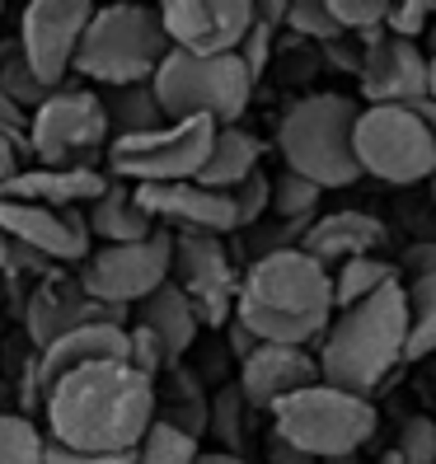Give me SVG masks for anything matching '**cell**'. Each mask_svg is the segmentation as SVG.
Wrapping results in <instances>:
<instances>
[{"mask_svg":"<svg viewBox=\"0 0 436 464\" xmlns=\"http://www.w3.org/2000/svg\"><path fill=\"white\" fill-rule=\"evenodd\" d=\"M43 408L47 441L80 455H131L155 422V385L127 362H99L62 375Z\"/></svg>","mask_w":436,"mask_h":464,"instance_id":"cell-1","label":"cell"},{"mask_svg":"<svg viewBox=\"0 0 436 464\" xmlns=\"http://www.w3.org/2000/svg\"><path fill=\"white\" fill-rule=\"evenodd\" d=\"M230 319L244 324L258 343L310 347L334 319V282L301 249L254 258V267L239 277Z\"/></svg>","mask_w":436,"mask_h":464,"instance_id":"cell-2","label":"cell"},{"mask_svg":"<svg viewBox=\"0 0 436 464\" xmlns=\"http://www.w3.org/2000/svg\"><path fill=\"white\" fill-rule=\"evenodd\" d=\"M408 343V314H403V286H385L366 295L362 305L334 310L319 347V385L343 390L352 399H371L394 366H403Z\"/></svg>","mask_w":436,"mask_h":464,"instance_id":"cell-3","label":"cell"},{"mask_svg":"<svg viewBox=\"0 0 436 464\" xmlns=\"http://www.w3.org/2000/svg\"><path fill=\"white\" fill-rule=\"evenodd\" d=\"M357 113L362 108L334 90L296 99L277 122V150L286 160V169L296 179L315 183L319 193L357 183L362 169H357V155H352V122H357Z\"/></svg>","mask_w":436,"mask_h":464,"instance_id":"cell-4","label":"cell"},{"mask_svg":"<svg viewBox=\"0 0 436 464\" xmlns=\"http://www.w3.org/2000/svg\"><path fill=\"white\" fill-rule=\"evenodd\" d=\"M165 57H170V38L160 29L155 5L122 0V5H94L71 71L99 80L103 90H122V85H150L155 66Z\"/></svg>","mask_w":436,"mask_h":464,"instance_id":"cell-5","label":"cell"},{"mask_svg":"<svg viewBox=\"0 0 436 464\" xmlns=\"http://www.w3.org/2000/svg\"><path fill=\"white\" fill-rule=\"evenodd\" d=\"M150 94L165 122H211V127H239V113L254 99V80L239 66V57H188L174 52L155 66Z\"/></svg>","mask_w":436,"mask_h":464,"instance_id":"cell-6","label":"cell"},{"mask_svg":"<svg viewBox=\"0 0 436 464\" xmlns=\"http://www.w3.org/2000/svg\"><path fill=\"white\" fill-rule=\"evenodd\" d=\"M375 422L371 399H352L329 385L296 390L272 408V436L310 459H352L375 436Z\"/></svg>","mask_w":436,"mask_h":464,"instance_id":"cell-7","label":"cell"},{"mask_svg":"<svg viewBox=\"0 0 436 464\" xmlns=\"http://www.w3.org/2000/svg\"><path fill=\"white\" fill-rule=\"evenodd\" d=\"M352 155L362 179L371 174L390 188H413L436 174V141L413 108H362L352 122Z\"/></svg>","mask_w":436,"mask_h":464,"instance_id":"cell-8","label":"cell"},{"mask_svg":"<svg viewBox=\"0 0 436 464\" xmlns=\"http://www.w3.org/2000/svg\"><path fill=\"white\" fill-rule=\"evenodd\" d=\"M211 136H216V127L202 118L198 122H165V127L141 131V136H113L103 160H108L113 183H136V188L193 183L211 155Z\"/></svg>","mask_w":436,"mask_h":464,"instance_id":"cell-9","label":"cell"},{"mask_svg":"<svg viewBox=\"0 0 436 464\" xmlns=\"http://www.w3.org/2000/svg\"><path fill=\"white\" fill-rule=\"evenodd\" d=\"M108 150V118L94 90H57L29 113V155L38 169H99Z\"/></svg>","mask_w":436,"mask_h":464,"instance_id":"cell-10","label":"cell"},{"mask_svg":"<svg viewBox=\"0 0 436 464\" xmlns=\"http://www.w3.org/2000/svg\"><path fill=\"white\" fill-rule=\"evenodd\" d=\"M170 258H174V230L155 226L136 244H103V249H90L75 282L85 286V295L103 300V305L131 310V305H141L155 286L170 282Z\"/></svg>","mask_w":436,"mask_h":464,"instance_id":"cell-11","label":"cell"},{"mask_svg":"<svg viewBox=\"0 0 436 464\" xmlns=\"http://www.w3.org/2000/svg\"><path fill=\"white\" fill-rule=\"evenodd\" d=\"M170 282L188 295L198 329H226L239 295V272L221 235H174Z\"/></svg>","mask_w":436,"mask_h":464,"instance_id":"cell-12","label":"cell"},{"mask_svg":"<svg viewBox=\"0 0 436 464\" xmlns=\"http://www.w3.org/2000/svg\"><path fill=\"white\" fill-rule=\"evenodd\" d=\"M90 14H94L90 0H34V5H24V14H19V52H24L29 71L47 90L66 85L75 47L90 29Z\"/></svg>","mask_w":436,"mask_h":464,"instance_id":"cell-13","label":"cell"},{"mask_svg":"<svg viewBox=\"0 0 436 464\" xmlns=\"http://www.w3.org/2000/svg\"><path fill=\"white\" fill-rule=\"evenodd\" d=\"M160 29L188 57H235L254 24V0H165L155 5Z\"/></svg>","mask_w":436,"mask_h":464,"instance_id":"cell-14","label":"cell"},{"mask_svg":"<svg viewBox=\"0 0 436 464\" xmlns=\"http://www.w3.org/2000/svg\"><path fill=\"white\" fill-rule=\"evenodd\" d=\"M85 324H127V310L118 305H103V300L85 295V286H80L71 272L52 267L47 277H38L34 295L24 300V334H29V347L43 352L52 347L57 338L85 329Z\"/></svg>","mask_w":436,"mask_h":464,"instance_id":"cell-15","label":"cell"},{"mask_svg":"<svg viewBox=\"0 0 436 464\" xmlns=\"http://www.w3.org/2000/svg\"><path fill=\"white\" fill-rule=\"evenodd\" d=\"M362 99L366 108H408L427 99V57L418 43H403L390 34L362 38Z\"/></svg>","mask_w":436,"mask_h":464,"instance_id":"cell-16","label":"cell"},{"mask_svg":"<svg viewBox=\"0 0 436 464\" xmlns=\"http://www.w3.org/2000/svg\"><path fill=\"white\" fill-rule=\"evenodd\" d=\"M0 235H10L19 249H29L47 263H85L94 239L80 207H29V202H0Z\"/></svg>","mask_w":436,"mask_h":464,"instance_id":"cell-17","label":"cell"},{"mask_svg":"<svg viewBox=\"0 0 436 464\" xmlns=\"http://www.w3.org/2000/svg\"><path fill=\"white\" fill-rule=\"evenodd\" d=\"M239 394L249 408H277L296 390L319 385V366L310 357V347H277V343H258L249 357L239 362Z\"/></svg>","mask_w":436,"mask_h":464,"instance_id":"cell-18","label":"cell"},{"mask_svg":"<svg viewBox=\"0 0 436 464\" xmlns=\"http://www.w3.org/2000/svg\"><path fill=\"white\" fill-rule=\"evenodd\" d=\"M131 198L150 221L179 226V235H230L235 230L226 193H211V188H198V183H150V188H131Z\"/></svg>","mask_w":436,"mask_h":464,"instance_id":"cell-19","label":"cell"},{"mask_svg":"<svg viewBox=\"0 0 436 464\" xmlns=\"http://www.w3.org/2000/svg\"><path fill=\"white\" fill-rule=\"evenodd\" d=\"M390 226L371 211H324L305 226L301 235V254L315 258L324 272H334L352 258H371L375 249H385Z\"/></svg>","mask_w":436,"mask_h":464,"instance_id":"cell-20","label":"cell"},{"mask_svg":"<svg viewBox=\"0 0 436 464\" xmlns=\"http://www.w3.org/2000/svg\"><path fill=\"white\" fill-rule=\"evenodd\" d=\"M99 362H127V329H118V324H85V329L43 347L34 362L38 366V403L47 399V390L62 375H71L80 366H99Z\"/></svg>","mask_w":436,"mask_h":464,"instance_id":"cell-21","label":"cell"},{"mask_svg":"<svg viewBox=\"0 0 436 464\" xmlns=\"http://www.w3.org/2000/svg\"><path fill=\"white\" fill-rule=\"evenodd\" d=\"M108 174L99 169H19L0 183V202H29V207H80L85 211L94 198H103Z\"/></svg>","mask_w":436,"mask_h":464,"instance_id":"cell-22","label":"cell"},{"mask_svg":"<svg viewBox=\"0 0 436 464\" xmlns=\"http://www.w3.org/2000/svg\"><path fill=\"white\" fill-rule=\"evenodd\" d=\"M207 385L188 371V362H174L155 375V422L183 431L188 441L207 436Z\"/></svg>","mask_w":436,"mask_h":464,"instance_id":"cell-23","label":"cell"},{"mask_svg":"<svg viewBox=\"0 0 436 464\" xmlns=\"http://www.w3.org/2000/svg\"><path fill=\"white\" fill-rule=\"evenodd\" d=\"M136 324L141 329H150L155 338H160V347H165V357L170 362H183L188 352H193V343H198V314H193V305H188V295L174 286V282H165V286H155L141 305H136Z\"/></svg>","mask_w":436,"mask_h":464,"instance_id":"cell-24","label":"cell"},{"mask_svg":"<svg viewBox=\"0 0 436 464\" xmlns=\"http://www.w3.org/2000/svg\"><path fill=\"white\" fill-rule=\"evenodd\" d=\"M263 160V141L244 127H216L211 136V155L207 165L198 169V188H211V193H230L235 183H244Z\"/></svg>","mask_w":436,"mask_h":464,"instance_id":"cell-25","label":"cell"},{"mask_svg":"<svg viewBox=\"0 0 436 464\" xmlns=\"http://www.w3.org/2000/svg\"><path fill=\"white\" fill-rule=\"evenodd\" d=\"M85 226H90V239H99V244H136L155 230V221L136 207L131 188L113 183V179H108L103 198H94L85 207Z\"/></svg>","mask_w":436,"mask_h":464,"instance_id":"cell-26","label":"cell"},{"mask_svg":"<svg viewBox=\"0 0 436 464\" xmlns=\"http://www.w3.org/2000/svg\"><path fill=\"white\" fill-rule=\"evenodd\" d=\"M99 108H103V118H108V141H113V136H141V131L165 127V113H160L150 85L103 90L99 94Z\"/></svg>","mask_w":436,"mask_h":464,"instance_id":"cell-27","label":"cell"},{"mask_svg":"<svg viewBox=\"0 0 436 464\" xmlns=\"http://www.w3.org/2000/svg\"><path fill=\"white\" fill-rule=\"evenodd\" d=\"M282 19H286V0H263V5H254V24H249V34H244V43H239V52H235L239 66L249 71L254 90H258V80L272 71V62H277Z\"/></svg>","mask_w":436,"mask_h":464,"instance_id":"cell-28","label":"cell"},{"mask_svg":"<svg viewBox=\"0 0 436 464\" xmlns=\"http://www.w3.org/2000/svg\"><path fill=\"white\" fill-rule=\"evenodd\" d=\"M329 282H334V310H347V305H362L366 295L375 291H385V286H399V267L390 258H352L343 267L329 272Z\"/></svg>","mask_w":436,"mask_h":464,"instance_id":"cell-29","label":"cell"},{"mask_svg":"<svg viewBox=\"0 0 436 464\" xmlns=\"http://www.w3.org/2000/svg\"><path fill=\"white\" fill-rule=\"evenodd\" d=\"M403 314H408L403 362L436 357V272L418 282H403Z\"/></svg>","mask_w":436,"mask_h":464,"instance_id":"cell-30","label":"cell"},{"mask_svg":"<svg viewBox=\"0 0 436 464\" xmlns=\"http://www.w3.org/2000/svg\"><path fill=\"white\" fill-rule=\"evenodd\" d=\"M0 94H5L19 113H34V108H43L57 94L29 71V62H24V52H19V38H0Z\"/></svg>","mask_w":436,"mask_h":464,"instance_id":"cell-31","label":"cell"},{"mask_svg":"<svg viewBox=\"0 0 436 464\" xmlns=\"http://www.w3.org/2000/svg\"><path fill=\"white\" fill-rule=\"evenodd\" d=\"M207 431L221 441L226 455H244V431H249V403H244L239 385L226 380L216 385V394L207 399Z\"/></svg>","mask_w":436,"mask_h":464,"instance_id":"cell-32","label":"cell"},{"mask_svg":"<svg viewBox=\"0 0 436 464\" xmlns=\"http://www.w3.org/2000/svg\"><path fill=\"white\" fill-rule=\"evenodd\" d=\"M319 211V188L296 179L291 169H282L277 179H272V202H267V216H277V221H301L310 226Z\"/></svg>","mask_w":436,"mask_h":464,"instance_id":"cell-33","label":"cell"},{"mask_svg":"<svg viewBox=\"0 0 436 464\" xmlns=\"http://www.w3.org/2000/svg\"><path fill=\"white\" fill-rule=\"evenodd\" d=\"M282 29H286L291 38L310 43V47H324V43L343 38V34H338V24H334V14H329V0H291V5H286V19H282Z\"/></svg>","mask_w":436,"mask_h":464,"instance_id":"cell-34","label":"cell"},{"mask_svg":"<svg viewBox=\"0 0 436 464\" xmlns=\"http://www.w3.org/2000/svg\"><path fill=\"white\" fill-rule=\"evenodd\" d=\"M131 464H198V441H188L183 431H174L165 422H150Z\"/></svg>","mask_w":436,"mask_h":464,"instance_id":"cell-35","label":"cell"},{"mask_svg":"<svg viewBox=\"0 0 436 464\" xmlns=\"http://www.w3.org/2000/svg\"><path fill=\"white\" fill-rule=\"evenodd\" d=\"M0 464H43V431L34 418L24 413L0 418Z\"/></svg>","mask_w":436,"mask_h":464,"instance_id":"cell-36","label":"cell"},{"mask_svg":"<svg viewBox=\"0 0 436 464\" xmlns=\"http://www.w3.org/2000/svg\"><path fill=\"white\" fill-rule=\"evenodd\" d=\"M226 202H230V216H235V230L258 226L263 216H267V202H272V179H267L263 169H254L244 183H235V188H230Z\"/></svg>","mask_w":436,"mask_h":464,"instance_id":"cell-37","label":"cell"},{"mask_svg":"<svg viewBox=\"0 0 436 464\" xmlns=\"http://www.w3.org/2000/svg\"><path fill=\"white\" fill-rule=\"evenodd\" d=\"M385 5L390 0H329V14L338 24V34L371 38V34H385Z\"/></svg>","mask_w":436,"mask_h":464,"instance_id":"cell-38","label":"cell"},{"mask_svg":"<svg viewBox=\"0 0 436 464\" xmlns=\"http://www.w3.org/2000/svg\"><path fill=\"white\" fill-rule=\"evenodd\" d=\"M301 235H305L301 221H277V216H263L258 226L244 230V239H249V249H254L258 258H267V254H286V249H301Z\"/></svg>","mask_w":436,"mask_h":464,"instance_id":"cell-39","label":"cell"},{"mask_svg":"<svg viewBox=\"0 0 436 464\" xmlns=\"http://www.w3.org/2000/svg\"><path fill=\"white\" fill-rule=\"evenodd\" d=\"M431 19H436L431 0H390V5H385V34L403 38V43H418Z\"/></svg>","mask_w":436,"mask_h":464,"instance_id":"cell-40","label":"cell"},{"mask_svg":"<svg viewBox=\"0 0 436 464\" xmlns=\"http://www.w3.org/2000/svg\"><path fill=\"white\" fill-rule=\"evenodd\" d=\"M399 464H436V422L431 418H408L399 427V446H394Z\"/></svg>","mask_w":436,"mask_h":464,"instance_id":"cell-41","label":"cell"},{"mask_svg":"<svg viewBox=\"0 0 436 464\" xmlns=\"http://www.w3.org/2000/svg\"><path fill=\"white\" fill-rule=\"evenodd\" d=\"M394 267H399V286L403 282H418V277H431V272H436V244L431 239H413Z\"/></svg>","mask_w":436,"mask_h":464,"instance_id":"cell-42","label":"cell"},{"mask_svg":"<svg viewBox=\"0 0 436 464\" xmlns=\"http://www.w3.org/2000/svg\"><path fill=\"white\" fill-rule=\"evenodd\" d=\"M319 62H329L334 71H347V75H357L362 71V38H334V43H324L319 47Z\"/></svg>","mask_w":436,"mask_h":464,"instance_id":"cell-43","label":"cell"},{"mask_svg":"<svg viewBox=\"0 0 436 464\" xmlns=\"http://www.w3.org/2000/svg\"><path fill=\"white\" fill-rule=\"evenodd\" d=\"M131 455H80V450H66V446L43 436V464H131Z\"/></svg>","mask_w":436,"mask_h":464,"instance_id":"cell-44","label":"cell"},{"mask_svg":"<svg viewBox=\"0 0 436 464\" xmlns=\"http://www.w3.org/2000/svg\"><path fill=\"white\" fill-rule=\"evenodd\" d=\"M399 211H403V226L413 230L418 239H431V244H436V211H431V198H427V202L403 198V202H399Z\"/></svg>","mask_w":436,"mask_h":464,"instance_id":"cell-45","label":"cell"},{"mask_svg":"<svg viewBox=\"0 0 436 464\" xmlns=\"http://www.w3.org/2000/svg\"><path fill=\"white\" fill-rule=\"evenodd\" d=\"M254 347H258V338H254L249 329H244V324H235V319H230V324H226V352H230V357H235V362H244Z\"/></svg>","mask_w":436,"mask_h":464,"instance_id":"cell-46","label":"cell"},{"mask_svg":"<svg viewBox=\"0 0 436 464\" xmlns=\"http://www.w3.org/2000/svg\"><path fill=\"white\" fill-rule=\"evenodd\" d=\"M24 169V155H19V146L10 141V136H0V183H5L10 174H19Z\"/></svg>","mask_w":436,"mask_h":464,"instance_id":"cell-47","label":"cell"},{"mask_svg":"<svg viewBox=\"0 0 436 464\" xmlns=\"http://www.w3.org/2000/svg\"><path fill=\"white\" fill-rule=\"evenodd\" d=\"M267 464H319V459H310V455H301V450H291V446H282L277 436L267 441Z\"/></svg>","mask_w":436,"mask_h":464,"instance_id":"cell-48","label":"cell"},{"mask_svg":"<svg viewBox=\"0 0 436 464\" xmlns=\"http://www.w3.org/2000/svg\"><path fill=\"white\" fill-rule=\"evenodd\" d=\"M408 108H413V113H418V122L427 127V136L436 141V103H431V99H418V103H408Z\"/></svg>","mask_w":436,"mask_h":464,"instance_id":"cell-49","label":"cell"},{"mask_svg":"<svg viewBox=\"0 0 436 464\" xmlns=\"http://www.w3.org/2000/svg\"><path fill=\"white\" fill-rule=\"evenodd\" d=\"M198 464H258L249 455H226V450H198Z\"/></svg>","mask_w":436,"mask_h":464,"instance_id":"cell-50","label":"cell"},{"mask_svg":"<svg viewBox=\"0 0 436 464\" xmlns=\"http://www.w3.org/2000/svg\"><path fill=\"white\" fill-rule=\"evenodd\" d=\"M5 413H15V385L10 380H0V418Z\"/></svg>","mask_w":436,"mask_h":464,"instance_id":"cell-51","label":"cell"},{"mask_svg":"<svg viewBox=\"0 0 436 464\" xmlns=\"http://www.w3.org/2000/svg\"><path fill=\"white\" fill-rule=\"evenodd\" d=\"M427 99L436 103V52H431V57H427Z\"/></svg>","mask_w":436,"mask_h":464,"instance_id":"cell-52","label":"cell"},{"mask_svg":"<svg viewBox=\"0 0 436 464\" xmlns=\"http://www.w3.org/2000/svg\"><path fill=\"white\" fill-rule=\"evenodd\" d=\"M422 38H427V52H422V57H431V52H436V19L427 24V34H422Z\"/></svg>","mask_w":436,"mask_h":464,"instance_id":"cell-53","label":"cell"},{"mask_svg":"<svg viewBox=\"0 0 436 464\" xmlns=\"http://www.w3.org/2000/svg\"><path fill=\"white\" fill-rule=\"evenodd\" d=\"M427 198H431V211H436V174L427 179Z\"/></svg>","mask_w":436,"mask_h":464,"instance_id":"cell-54","label":"cell"},{"mask_svg":"<svg viewBox=\"0 0 436 464\" xmlns=\"http://www.w3.org/2000/svg\"><path fill=\"white\" fill-rule=\"evenodd\" d=\"M375 464H399V459H394V450H385V455H380Z\"/></svg>","mask_w":436,"mask_h":464,"instance_id":"cell-55","label":"cell"},{"mask_svg":"<svg viewBox=\"0 0 436 464\" xmlns=\"http://www.w3.org/2000/svg\"><path fill=\"white\" fill-rule=\"evenodd\" d=\"M10 291H15V286H10V282H5V277H0V295H10Z\"/></svg>","mask_w":436,"mask_h":464,"instance_id":"cell-56","label":"cell"},{"mask_svg":"<svg viewBox=\"0 0 436 464\" xmlns=\"http://www.w3.org/2000/svg\"><path fill=\"white\" fill-rule=\"evenodd\" d=\"M431 394H436V366H431Z\"/></svg>","mask_w":436,"mask_h":464,"instance_id":"cell-57","label":"cell"}]
</instances>
